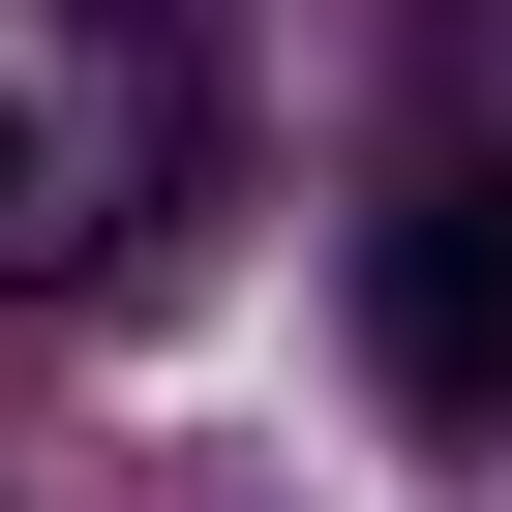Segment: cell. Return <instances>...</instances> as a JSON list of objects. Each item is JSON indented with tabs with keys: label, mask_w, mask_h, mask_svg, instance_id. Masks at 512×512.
<instances>
[{
	"label": "cell",
	"mask_w": 512,
	"mask_h": 512,
	"mask_svg": "<svg viewBox=\"0 0 512 512\" xmlns=\"http://www.w3.org/2000/svg\"><path fill=\"white\" fill-rule=\"evenodd\" d=\"M151 181H181V61H151V0H0V302L91 272Z\"/></svg>",
	"instance_id": "1"
},
{
	"label": "cell",
	"mask_w": 512,
	"mask_h": 512,
	"mask_svg": "<svg viewBox=\"0 0 512 512\" xmlns=\"http://www.w3.org/2000/svg\"><path fill=\"white\" fill-rule=\"evenodd\" d=\"M362 302H392V392L422 422H512V181H422L362 241Z\"/></svg>",
	"instance_id": "2"
}]
</instances>
